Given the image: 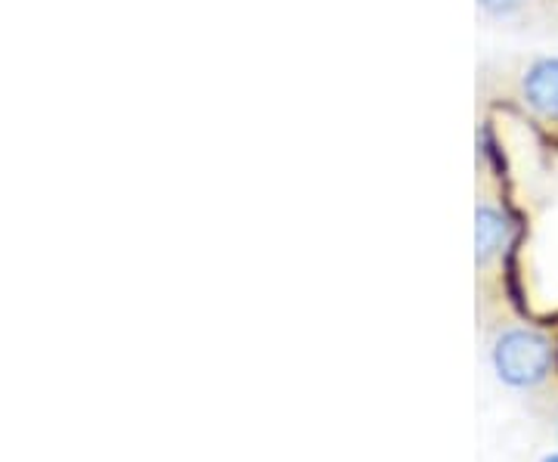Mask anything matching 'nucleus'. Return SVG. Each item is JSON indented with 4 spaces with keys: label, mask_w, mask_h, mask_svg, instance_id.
I'll return each mask as SVG.
<instances>
[{
    "label": "nucleus",
    "mask_w": 558,
    "mask_h": 462,
    "mask_svg": "<svg viewBox=\"0 0 558 462\" xmlns=\"http://www.w3.org/2000/svg\"><path fill=\"white\" fill-rule=\"evenodd\" d=\"M543 462H558V453H553V457H546V460Z\"/></svg>",
    "instance_id": "5"
},
{
    "label": "nucleus",
    "mask_w": 558,
    "mask_h": 462,
    "mask_svg": "<svg viewBox=\"0 0 558 462\" xmlns=\"http://www.w3.org/2000/svg\"><path fill=\"white\" fill-rule=\"evenodd\" d=\"M502 94L527 119L558 131V53H531L499 65Z\"/></svg>",
    "instance_id": "1"
},
{
    "label": "nucleus",
    "mask_w": 558,
    "mask_h": 462,
    "mask_svg": "<svg viewBox=\"0 0 558 462\" xmlns=\"http://www.w3.org/2000/svg\"><path fill=\"white\" fill-rule=\"evenodd\" d=\"M490 28L512 35H558V0H475Z\"/></svg>",
    "instance_id": "3"
},
{
    "label": "nucleus",
    "mask_w": 558,
    "mask_h": 462,
    "mask_svg": "<svg viewBox=\"0 0 558 462\" xmlns=\"http://www.w3.org/2000/svg\"><path fill=\"white\" fill-rule=\"evenodd\" d=\"M553 361H556V348L549 336L531 326H509L494 342L497 376L515 388H534L543 382L553 373Z\"/></svg>",
    "instance_id": "2"
},
{
    "label": "nucleus",
    "mask_w": 558,
    "mask_h": 462,
    "mask_svg": "<svg viewBox=\"0 0 558 462\" xmlns=\"http://www.w3.org/2000/svg\"><path fill=\"white\" fill-rule=\"evenodd\" d=\"M512 236H515V223L509 218L502 199L490 190H481L478 205H475V262L481 273H487L506 255Z\"/></svg>",
    "instance_id": "4"
}]
</instances>
